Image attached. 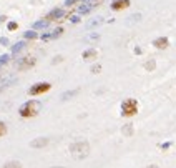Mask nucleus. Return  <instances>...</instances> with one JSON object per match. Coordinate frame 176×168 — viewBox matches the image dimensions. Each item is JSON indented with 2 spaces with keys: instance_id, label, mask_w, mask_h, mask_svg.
<instances>
[{
  "instance_id": "obj_15",
  "label": "nucleus",
  "mask_w": 176,
  "mask_h": 168,
  "mask_svg": "<svg viewBox=\"0 0 176 168\" xmlns=\"http://www.w3.org/2000/svg\"><path fill=\"white\" fill-rule=\"evenodd\" d=\"M93 7H95V5H90V4H85V5H81V7H78V15H85V13H90Z\"/></svg>"
},
{
  "instance_id": "obj_12",
  "label": "nucleus",
  "mask_w": 176,
  "mask_h": 168,
  "mask_svg": "<svg viewBox=\"0 0 176 168\" xmlns=\"http://www.w3.org/2000/svg\"><path fill=\"white\" fill-rule=\"evenodd\" d=\"M103 22H105V18H103V17H95V18H93V20L87 22V28H95V27L101 25Z\"/></svg>"
},
{
  "instance_id": "obj_5",
  "label": "nucleus",
  "mask_w": 176,
  "mask_h": 168,
  "mask_svg": "<svg viewBox=\"0 0 176 168\" xmlns=\"http://www.w3.org/2000/svg\"><path fill=\"white\" fill-rule=\"evenodd\" d=\"M35 65V57H23L20 58V62L17 63V68L18 70H28Z\"/></svg>"
},
{
  "instance_id": "obj_35",
  "label": "nucleus",
  "mask_w": 176,
  "mask_h": 168,
  "mask_svg": "<svg viewBox=\"0 0 176 168\" xmlns=\"http://www.w3.org/2000/svg\"><path fill=\"white\" fill-rule=\"evenodd\" d=\"M52 168H63V167H52Z\"/></svg>"
},
{
  "instance_id": "obj_21",
  "label": "nucleus",
  "mask_w": 176,
  "mask_h": 168,
  "mask_svg": "<svg viewBox=\"0 0 176 168\" xmlns=\"http://www.w3.org/2000/svg\"><path fill=\"white\" fill-rule=\"evenodd\" d=\"M155 67H156L155 60H148V62L145 63V68H146L148 72H153V70H155Z\"/></svg>"
},
{
  "instance_id": "obj_13",
  "label": "nucleus",
  "mask_w": 176,
  "mask_h": 168,
  "mask_svg": "<svg viewBox=\"0 0 176 168\" xmlns=\"http://www.w3.org/2000/svg\"><path fill=\"white\" fill-rule=\"evenodd\" d=\"M25 47H27V43L23 42V40H22V42H17L15 45L12 47V55H18L23 48H25Z\"/></svg>"
},
{
  "instance_id": "obj_4",
  "label": "nucleus",
  "mask_w": 176,
  "mask_h": 168,
  "mask_svg": "<svg viewBox=\"0 0 176 168\" xmlns=\"http://www.w3.org/2000/svg\"><path fill=\"white\" fill-rule=\"evenodd\" d=\"M50 88H52V85L47 83V82L35 83V85H32V87L28 88V95H42V93H47Z\"/></svg>"
},
{
  "instance_id": "obj_34",
  "label": "nucleus",
  "mask_w": 176,
  "mask_h": 168,
  "mask_svg": "<svg viewBox=\"0 0 176 168\" xmlns=\"http://www.w3.org/2000/svg\"><path fill=\"white\" fill-rule=\"evenodd\" d=\"M146 168H158V167H156V165H148Z\"/></svg>"
},
{
  "instance_id": "obj_23",
  "label": "nucleus",
  "mask_w": 176,
  "mask_h": 168,
  "mask_svg": "<svg viewBox=\"0 0 176 168\" xmlns=\"http://www.w3.org/2000/svg\"><path fill=\"white\" fill-rule=\"evenodd\" d=\"M10 60V55H0V65H4Z\"/></svg>"
},
{
  "instance_id": "obj_1",
  "label": "nucleus",
  "mask_w": 176,
  "mask_h": 168,
  "mask_svg": "<svg viewBox=\"0 0 176 168\" xmlns=\"http://www.w3.org/2000/svg\"><path fill=\"white\" fill-rule=\"evenodd\" d=\"M70 153L75 160H83L88 156L90 153V143L85 142V140H78V142H73L70 145Z\"/></svg>"
},
{
  "instance_id": "obj_11",
  "label": "nucleus",
  "mask_w": 176,
  "mask_h": 168,
  "mask_svg": "<svg viewBox=\"0 0 176 168\" xmlns=\"http://www.w3.org/2000/svg\"><path fill=\"white\" fill-rule=\"evenodd\" d=\"M168 38L166 37H159V38H156L155 42H153V45L156 47V48H159V50H164V48H166L168 47Z\"/></svg>"
},
{
  "instance_id": "obj_33",
  "label": "nucleus",
  "mask_w": 176,
  "mask_h": 168,
  "mask_svg": "<svg viewBox=\"0 0 176 168\" xmlns=\"http://www.w3.org/2000/svg\"><path fill=\"white\" fill-rule=\"evenodd\" d=\"M135 53L140 55V53H141V48H140V47H136V48H135Z\"/></svg>"
},
{
  "instance_id": "obj_36",
  "label": "nucleus",
  "mask_w": 176,
  "mask_h": 168,
  "mask_svg": "<svg viewBox=\"0 0 176 168\" xmlns=\"http://www.w3.org/2000/svg\"><path fill=\"white\" fill-rule=\"evenodd\" d=\"M0 68H2V65H0Z\"/></svg>"
},
{
  "instance_id": "obj_16",
  "label": "nucleus",
  "mask_w": 176,
  "mask_h": 168,
  "mask_svg": "<svg viewBox=\"0 0 176 168\" xmlns=\"http://www.w3.org/2000/svg\"><path fill=\"white\" fill-rule=\"evenodd\" d=\"M25 38L27 40H35V38H38V32H35V30H28V32H25Z\"/></svg>"
},
{
  "instance_id": "obj_28",
  "label": "nucleus",
  "mask_w": 176,
  "mask_h": 168,
  "mask_svg": "<svg viewBox=\"0 0 176 168\" xmlns=\"http://www.w3.org/2000/svg\"><path fill=\"white\" fill-rule=\"evenodd\" d=\"M0 43H2V45H9V38L2 37V38H0Z\"/></svg>"
},
{
  "instance_id": "obj_7",
  "label": "nucleus",
  "mask_w": 176,
  "mask_h": 168,
  "mask_svg": "<svg viewBox=\"0 0 176 168\" xmlns=\"http://www.w3.org/2000/svg\"><path fill=\"white\" fill-rule=\"evenodd\" d=\"M48 145V138L47 137H40V138H35L30 142V147L32 148H43Z\"/></svg>"
},
{
  "instance_id": "obj_2",
  "label": "nucleus",
  "mask_w": 176,
  "mask_h": 168,
  "mask_svg": "<svg viewBox=\"0 0 176 168\" xmlns=\"http://www.w3.org/2000/svg\"><path fill=\"white\" fill-rule=\"evenodd\" d=\"M40 108H42V103L38 100H28L18 108V113H20V117H23V118H30V117L38 115Z\"/></svg>"
},
{
  "instance_id": "obj_24",
  "label": "nucleus",
  "mask_w": 176,
  "mask_h": 168,
  "mask_svg": "<svg viewBox=\"0 0 176 168\" xmlns=\"http://www.w3.org/2000/svg\"><path fill=\"white\" fill-rule=\"evenodd\" d=\"M5 133H7V126H5L4 122H0V137H4Z\"/></svg>"
},
{
  "instance_id": "obj_8",
  "label": "nucleus",
  "mask_w": 176,
  "mask_h": 168,
  "mask_svg": "<svg viewBox=\"0 0 176 168\" xmlns=\"http://www.w3.org/2000/svg\"><path fill=\"white\" fill-rule=\"evenodd\" d=\"M62 34H63V28H62V27H58V28H55L52 34L42 35V40H45V42H47V40H55V38H58Z\"/></svg>"
},
{
  "instance_id": "obj_19",
  "label": "nucleus",
  "mask_w": 176,
  "mask_h": 168,
  "mask_svg": "<svg viewBox=\"0 0 176 168\" xmlns=\"http://www.w3.org/2000/svg\"><path fill=\"white\" fill-rule=\"evenodd\" d=\"M123 135H126V137H130V135H133V126H131V123H128V125L123 126Z\"/></svg>"
},
{
  "instance_id": "obj_27",
  "label": "nucleus",
  "mask_w": 176,
  "mask_h": 168,
  "mask_svg": "<svg viewBox=\"0 0 176 168\" xmlns=\"http://www.w3.org/2000/svg\"><path fill=\"white\" fill-rule=\"evenodd\" d=\"M76 2H78V0H65V5H67V7H71V5L76 4Z\"/></svg>"
},
{
  "instance_id": "obj_6",
  "label": "nucleus",
  "mask_w": 176,
  "mask_h": 168,
  "mask_svg": "<svg viewBox=\"0 0 176 168\" xmlns=\"http://www.w3.org/2000/svg\"><path fill=\"white\" fill-rule=\"evenodd\" d=\"M65 15H67V12H65V10L63 9H53L52 10L50 13H48V20H62V18H65Z\"/></svg>"
},
{
  "instance_id": "obj_14",
  "label": "nucleus",
  "mask_w": 176,
  "mask_h": 168,
  "mask_svg": "<svg viewBox=\"0 0 176 168\" xmlns=\"http://www.w3.org/2000/svg\"><path fill=\"white\" fill-rule=\"evenodd\" d=\"M50 25V20L45 18V20H38L33 23V30H42V28H47V27Z\"/></svg>"
},
{
  "instance_id": "obj_31",
  "label": "nucleus",
  "mask_w": 176,
  "mask_h": 168,
  "mask_svg": "<svg viewBox=\"0 0 176 168\" xmlns=\"http://www.w3.org/2000/svg\"><path fill=\"white\" fill-rule=\"evenodd\" d=\"M81 2H87V4H90V5H95L98 0H81Z\"/></svg>"
},
{
  "instance_id": "obj_25",
  "label": "nucleus",
  "mask_w": 176,
  "mask_h": 168,
  "mask_svg": "<svg viewBox=\"0 0 176 168\" xmlns=\"http://www.w3.org/2000/svg\"><path fill=\"white\" fill-rule=\"evenodd\" d=\"M7 27H9V30H17V22H9V25H7Z\"/></svg>"
},
{
  "instance_id": "obj_22",
  "label": "nucleus",
  "mask_w": 176,
  "mask_h": 168,
  "mask_svg": "<svg viewBox=\"0 0 176 168\" xmlns=\"http://www.w3.org/2000/svg\"><path fill=\"white\" fill-rule=\"evenodd\" d=\"M12 82H15V78H13V77H9L7 80H2V82H0V88H4V87H9V83H12Z\"/></svg>"
},
{
  "instance_id": "obj_9",
  "label": "nucleus",
  "mask_w": 176,
  "mask_h": 168,
  "mask_svg": "<svg viewBox=\"0 0 176 168\" xmlns=\"http://www.w3.org/2000/svg\"><path fill=\"white\" fill-rule=\"evenodd\" d=\"M97 50H93V48H88V50H85L83 53H81V57H83V60H87V62H93V60H97Z\"/></svg>"
},
{
  "instance_id": "obj_26",
  "label": "nucleus",
  "mask_w": 176,
  "mask_h": 168,
  "mask_svg": "<svg viewBox=\"0 0 176 168\" xmlns=\"http://www.w3.org/2000/svg\"><path fill=\"white\" fill-rule=\"evenodd\" d=\"M100 70H101V65H93V67H92L93 73H100Z\"/></svg>"
},
{
  "instance_id": "obj_17",
  "label": "nucleus",
  "mask_w": 176,
  "mask_h": 168,
  "mask_svg": "<svg viewBox=\"0 0 176 168\" xmlns=\"http://www.w3.org/2000/svg\"><path fill=\"white\" fill-rule=\"evenodd\" d=\"M76 93H78V90H68V92L62 93V98H63V100H68V98H71V97H75Z\"/></svg>"
},
{
  "instance_id": "obj_20",
  "label": "nucleus",
  "mask_w": 176,
  "mask_h": 168,
  "mask_svg": "<svg viewBox=\"0 0 176 168\" xmlns=\"http://www.w3.org/2000/svg\"><path fill=\"white\" fill-rule=\"evenodd\" d=\"M85 40H87V42H98V40H100V35L98 34H90V35H87Z\"/></svg>"
},
{
  "instance_id": "obj_30",
  "label": "nucleus",
  "mask_w": 176,
  "mask_h": 168,
  "mask_svg": "<svg viewBox=\"0 0 176 168\" xmlns=\"http://www.w3.org/2000/svg\"><path fill=\"white\" fill-rule=\"evenodd\" d=\"M70 20L73 22V23H76V22H80V17H78V15H73V17H71Z\"/></svg>"
},
{
  "instance_id": "obj_18",
  "label": "nucleus",
  "mask_w": 176,
  "mask_h": 168,
  "mask_svg": "<svg viewBox=\"0 0 176 168\" xmlns=\"http://www.w3.org/2000/svg\"><path fill=\"white\" fill-rule=\"evenodd\" d=\"M4 168H22V165H20V161H7V163L4 165Z\"/></svg>"
},
{
  "instance_id": "obj_10",
  "label": "nucleus",
  "mask_w": 176,
  "mask_h": 168,
  "mask_svg": "<svg viewBox=\"0 0 176 168\" xmlns=\"http://www.w3.org/2000/svg\"><path fill=\"white\" fill-rule=\"evenodd\" d=\"M130 5V0H115L113 4H111V9L113 10H123L126 9Z\"/></svg>"
},
{
  "instance_id": "obj_29",
  "label": "nucleus",
  "mask_w": 176,
  "mask_h": 168,
  "mask_svg": "<svg viewBox=\"0 0 176 168\" xmlns=\"http://www.w3.org/2000/svg\"><path fill=\"white\" fill-rule=\"evenodd\" d=\"M171 147V143L169 142H166V143H161V148H163V150H166V148H169Z\"/></svg>"
},
{
  "instance_id": "obj_3",
  "label": "nucleus",
  "mask_w": 176,
  "mask_h": 168,
  "mask_svg": "<svg viewBox=\"0 0 176 168\" xmlns=\"http://www.w3.org/2000/svg\"><path fill=\"white\" fill-rule=\"evenodd\" d=\"M138 112V102L135 98H126L121 103V115L123 117H133Z\"/></svg>"
},
{
  "instance_id": "obj_32",
  "label": "nucleus",
  "mask_w": 176,
  "mask_h": 168,
  "mask_svg": "<svg viewBox=\"0 0 176 168\" xmlns=\"http://www.w3.org/2000/svg\"><path fill=\"white\" fill-rule=\"evenodd\" d=\"M62 57H60V55H58V57H55V60H53V62H52V63H60V62H62Z\"/></svg>"
}]
</instances>
